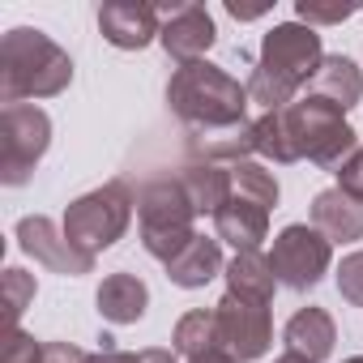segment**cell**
I'll return each instance as SVG.
<instances>
[{
    "label": "cell",
    "mask_w": 363,
    "mask_h": 363,
    "mask_svg": "<svg viewBox=\"0 0 363 363\" xmlns=\"http://www.w3.org/2000/svg\"><path fill=\"white\" fill-rule=\"evenodd\" d=\"M320 60H325V48H320V35L312 26H303V22H278L261 39V56H257L252 77H248V99L261 103L265 111L291 107L295 94L303 86H312Z\"/></svg>",
    "instance_id": "cell-1"
},
{
    "label": "cell",
    "mask_w": 363,
    "mask_h": 363,
    "mask_svg": "<svg viewBox=\"0 0 363 363\" xmlns=\"http://www.w3.org/2000/svg\"><path fill=\"white\" fill-rule=\"evenodd\" d=\"M73 82V60L69 52L35 30V26H13L0 39V103L13 107L26 99H56Z\"/></svg>",
    "instance_id": "cell-2"
},
{
    "label": "cell",
    "mask_w": 363,
    "mask_h": 363,
    "mask_svg": "<svg viewBox=\"0 0 363 363\" xmlns=\"http://www.w3.org/2000/svg\"><path fill=\"white\" fill-rule=\"evenodd\" d=\"M248 103H252L248 86H240L227 69H218L210 60L179 65L167 82L171 116H179L197 133H218V128L248 124Z\"/></svg>",
    "instance_id": "cell-3"
},
{
    "label": "cell",
    "mask_w": 363,
    "mask_h": 363,
    "mask_svg": "<svg viewBox=\"0 0 363 363\" xmlns=\"http://www.w3.org/2000/svg\"><path fill=\"white\" fill-rule=\"evenodd\" d=\"M282 128L295 158H308L325 171H337L359 150V133L346 124V111H337L316 94H303L291 107H282Z\"/></svg>",
    "instance_id": "cell-4"
},
{
    "label": "cell",
    "mask_w": 363,
    "mask_h": 363,
    "mask_svg": "<svg viewBox=\"0 0 363 363\" xmlns=\"http://www.w3.org/2000/svg\"><path fill=\"white\" fill-rule=\"evenodd\" d=\"M197 210L184 193L179 179H150V184L137 193V227H141V248L150 257H158L162 265L184 252V244L197 235L193 231Z\"/></svg>",
    "instance_id": "cell-5"
},
{
    "label": "cell",
    "mask_w": 363,
    "mask_h": 363,
    "mask_svg": "<svg viewBox=\"0 0 363 363\" xmlns=\"http://www.w3.org/2000/svg\"><path fill=\"white\" fill-rule=\"evenodd\" d=\"M133 210H137L133 189L124 184V179H111V184H103V189L77 197V201L65 210V235H69L82 252L99 257L103 248H111L116 240H124V231H128V223H133Z\"/></svg>",
    "instance_id": "cell-6"
},
{
    "label": "cell",
    "mask_w": 363,
    "mask_h": 363,
    "mask_svg": "<svg viewBox=\"0 0 363 363\" xmlns=\"http://www.w3.org/2000/svg\"><path fill=\"white\" fill-rule=\"evenodd\" d=\"M52 145V120L35 103H13L0 111V184H26Z\"/></svg>",
    "instance_id": "cell-7"
},
{
    "label": "cell",
    "mask_w": 363,
    "mask_h": 363,
    "mask_svg": "<svg viewBox=\"0 0 363 363\" xmlns=\"http://www.w3.org/2000/svg\"><path fill=\"white\" fill-rule=\"evenodd\" d=\"M329 261H333V244L312 223H291L274 235L269 265H274L278 282L291 291H312L329 274Z\"/></svg>",
    "instance_id": "cell-8"
},
{
    "label": "cell",
    "mask_w": 363,
    "mask_h": 363,
    "mask_svg": "<svg viewBox=\"0 0 363 363\" xmlns=\"http://www.w3.org/2000/svg\"><path fill=\"white\" fill-rule=\"evenodd\" d=\"M218 316V346L235 359V363H252L269 350L274 342V320H269V303L244 299V295H223L214 303Z\"/></svg>",
    "instance_id": "cell-9"
},
{
    "label": "cell",
    "mask_w": 363,
    "mask_h": 363,
    "mask_svg": "<svg viewBox=\"0 0 363 363\" xmlns=\"http://www.w3.org/2000/svg\"><path fill=\"white\" fill-rule=\"evenodd\" d=\"M18 244H22V252L26 257H35L39 265H48L52 274H65V278H82V274H90L94 269V257L90 252H82L69 235H65V227H56L52 218H43V214H30V218H22L18 223Z\"/></svg>",
    "instance_id": "cell-10"
},
{
    "label": "cell",
    "mask_w": 363,
    "mask_h": 363,
    "mask_svg": "<svg viewBox=\"0 0 363 363\" xmlns=\"http://www.w3.org/2000/svg\"><path fill=\"white\" fill-rule=\"evenodd\" d=\"M162 13V52L175 60V65H193V60H206V52L218 43V26L210 18L206 5H167L158 9Z\"/></svg>",
    "instance_id": "cell-11"
},
{
    "label": "cell",
    "mask_w": 363,
    "mask_h": 363,
    "mask_svg": "<svg viewBox=\"0 0 363 363\" xmlns=\"http://www.w3.org/2000/svg\"><path fill=\"white\" fill-rule=\"evenodd\" d=\"M99 30L120 52H141L162 35V13L141 0H107L99 9Z\"/></svg>",
    "instance_id": "cell-12"
},
{
    "label": "cell",
    "mask_w": 363,
    "mask_h": 363,
    "mask_svg": "<svg viewBox=\"0 0 363 363\" xmlns=\"http://www.w3.org/2000/svg\"><path fill=\"white\" fill-rule=\"evenodd\" d=\"M312 227L329 244H354V240H363V201L333 184L312 197Z\"/></svg>",
    "instance_id": "cell-13"
},
{
    "label": "cell",
    "mask_w": 363,
    "mask_h": 363,
    "mask_svg": "<svg viewBox=\"0 0 363 363\" xmlns=\"http://www.w3.org/2000/svg\"><path fill=\"white\" fill-rule=\"evenodd\" d=\"M214 235L218 244H231L235 252H261V244L269 240V210L231 197L218 214H214Z\"/></svg>",
    "instance_id": "cell-14"
},
{
    "label": "cell",
    "mask_w": 363,
    "mask_h": 363,
    "mask_svg": "<svg viewBox=\"0 0 363 363\" xmlns=\"http://www.w3.org/2000/svg\"><path fill=\"white\" fill-rule=\"evenodd\" d=\"M282 342L291 354L308 359V363H325L333 354V342H337V325L325 308H299L286 329H282Z\"/></svg>",
    "instance_id": "cell-15"
},
{
    "label": "cell",
    "mask_w": 363,
    "mask_h": 363,
    "mask_svg": "<svg viewBox=\"0 0 363 363\" xmlns=\"http://www.w3.org/2000/svg\"><path fill=\"white\" fill-rule=\"evenodd\" d=\"M218 274H227L218 235H193V240L184 244V252H175V257L167 261V278H171L175 286H184V291H197V286L214 282Z\"/></svg>",
    "instance_id": "cell-16"
},
{
    "label": "cell",
    "mask_w": 363,
    "mask_h": 363,
    "mask_svg": "<svg viewBox=\"0 0 363 363\" xmlns=\"http://www.w3.org/2000/svg\"><path fill=\"white\" fill-rule=\"evenodd\" d=\"M179 184H184V193H189V201H193V210L197 214H218L231 197H235V179H231V167H223V162H189L184 171H179Z\"/></svg>",
    "instance_id": "cell-17"
},
{
    "label": "cell",
    "mask_w": 363,
    "mask_h": 363,
    "mask_svg": "<svg viewBox=\"0 0 363 363\" xmlns=\"http://www.w3.org/2000/svg\"><path fill=\"white\" fill-rule=\"evenodd\" d=\"M94 303H99L103 320H111V325H137L145 316V308H150V286L137 274H107L103 286H99V295H94Z\"/></svg>",
    "instance_id": "cell-18"
},
{
    "label": "cell",
    "mask_w": 363,
    "mask_h": 363,
    "mask_svg": "<svg viewBox=\"0 0 363 363\" xmlns=\"http://www.w3.org/2000/svg\"><path fill=\"white\" fill-rule=\"evenodd\" d=\"M308 94L333 103L337 111H350V107L363 103V73H359V65L350 56H325L312 86H308Z\"/></svg>",
    "instance_id": "cell-19"
},
{
    "label": "cell",
    "mask_w": 363,
    "mask_h": 363,
    "mask_svg": "<svg viewBox=\"0 0 363 363\" xmlns=\"http://www.w3.org/2000/svg\"><path fill=\"white\" fill-rule=\"evenodd\" d=\"M223 278H227L231 295H244V299H257V303H269L274 291H278V274H274L265 252H235V261L227 265Z\"/></svg>",
    "instance_id": "cell-20"
},
{
    "label": "cell",
    "mask_w": 363,
    "mask_h": 363,
    "mask_svg": "<svg viewBox=\"0 0 363 363\" xmlns=\"http://www.w3.org/2000/svg\"><path fill=\"white\" fill-rule=\"evenodd\" d=\"M171 346H175V354H184V359L223 350L218 346V316H214V308H193V312L179 316L175 329H171Z\"/></svg>",
    "instance_id": "cell-21"
},
{
    "label": "cell",
    "mask_w": 363,
    "mask_h": 363,
    "mask_svg": "<svg viewBox=\"0 0 363 363\" xmlns=\"http://www.w3.org/2000/svg\"><path fill=\"white\" fill-rule=\"evenodd\" d=\"M193 150L201 154V162H248V154H257V141H252V120L248 124H235V128H218V133H197L193 137Z\"/></svg>",
    "instance_id": "cell-22"
},
{
    "label": "cell",
    "mask_w": 363,
    "mask_h": 363,
    "mask_svg": "<svg viewBox=\"0 0 363 363\" xmlns=\"http://www.w3.org/2000/svg\"><path fill=\"white\" fill-rule=\"evenodd\" d=\"M231 179H235V197H244V201H252V206H261V210H274L278 206V179H274V171L265 167V162H235L231 167Z\"/></svg>",
    "instance_id": "cell-23"
},
{
    "label": "cell",
    "mask_w": 363,
    "mask_h": 363,
    "mask_svg": "<svg viewBox=\"0 0 363 363\" xmlns=\"http://www.w3.org/2000/svg\"><path fill=\"white\" fill-rule=\"evenodd\" d=\"M252 141H257V154L269 158V162H299L291 141H286V128H282V111H265L252 120Z\"/></svg>",
    "instance_id": "cell-24"
},
{
    "label": "cell",
    "mask_w": 363,
    "mask_h": 363,
    "mask_svg": "<svg viewBox=\"0 0 363 363\" xmlns=\"http://www.w3.org/2000/svg\"><path fill=\"white\" fill-rule=\"evenodd\" d=\"M0 286H5V312H9V329H18L22 312H26V308H30V299H35V278H30L26 269L9 265L5 274H0Z\"/></svg>",
    "instance_id": "cell-25"
},
{
    "label": "cell",
    "mask_w": 363,
    "mask_h": 363,
    "mask_svg": "<svg viewBox=\"0 0 363 363\" xmlns=\"http://www.w3.org/2000/svg\"><path fill=\"white\" fill-rule=\"evenodd\" d=\"M333 278H337L342 299H346V303H354V308H363V248H359V252H346Z\"/></svg>",
    "instance_id": "cell-26"
},
{
    "label": "cell",
    "mask_w": 363,
    "mask_h": 363,
    "mask_svg": "<svg viewBox=\"0 0 363 363\" xmlns=\"http://www.w3.org/2000/svg\"><path fill=\"white\" fill-rule=\"evenodd\" d=\"M0 363H43V346L18 325L5 333V342H0Z\"/></svg>",
    "instance_id": "cell-27"
},
{
    "label": "cell",
    "mask_w": 363,
    "mask_h": 363,
    "mask_svg": "<svg viewBox=\"0 0 363 363\" xmlns=\"http://www.w3.org/2000/svg\"><path fill=\"white\" fill-rule=\"evenodd\" d=\"M359 13V0L354 5H312V0H299L295 5V18L303 22V26H329V22H346V18H354Z\"/></svg>",
    "instance_id": "cell-28"
},
{
    "label": "cell",
    "mask_w": 363,
    "mask_h": 363,
    "mask_svg": "<svg viewBox=\"0 0 363 363\" xmlns=\"http://www.w3.org/2000/svg\"><path fill=\"white\" fill-rule=\"evenodd\" d=\"M333 175H337V189H346L350 197H359V201H363V145H359V150H354L337 171H333Z\"/></svg>",
    "instance_id": "cell-29"
},
{
    "label": "cell",
    "mask_w": 363,
    "mask_h": 363,
    "mask_svg": "<svg viewBox=\"0 0 363 363\" xmlns=\"http://www.w3.org/2000/svg\"><path fill=\"white\" fill-rule=\"evenodd\" d=\"M90 354L82 350V346H73V342H48L43 346V363H86Z\"/></svg>",
    "instance_id": "cell-30"
},
{
    "label": "cell",
    "mask_w": 363,
    "mask_h": 363,
    "mask_svg": "<svg viewBox=\"0 0 363 363\" xmlns=\"http://www.w3.org/2000/svg\"><path fill=\"white\" fill-rule=\"evenodd\" d=\"M227 13L235 22H257L261 13H269V5H240V0H227Z\"/></svg>",
    "instance_id": "cell-31"
},
{
    "label": "cell",
    "mask_w": 363,
    "mask_h": 363,
    "mask_svg": "<svg viewBox=\"0 0 363 363\" xmlns=\"http://www.w3.org/2000/svg\"><path fill=\"white\" fill-rule=\"evenodd\" d=\"M137 363H179V359L167 346H145V350H137Z\"/></svg>",
    "instance_id": "cell-32"
},
{
    "label": "cell",
    "mask_w": 363,
    "mask_h": 363,
    "mask_svg": "<svg viewBox=\"0 0 363 363\" xmlns=\"http://www.w3.org/2000/svg\"><path fill=\"white\" fill-rule=\"evenodd\" d=\"M86 363H137V354H128V350H116V346H107V350L90 354Z\"/></svg>",
    "instance_id": "cell-33"
},
{
    "label": "cell",
    "mask_w": 363,
    "mask_h": 363,
    "mask_svg": "<svg viewBox=\"0 0 363 363\" xmlns=\"http://www.w3.org/2000/svg\"><path fill=\"white\" fill-rule=\"evenodd\" d=\"M189 363H235L227 350H210V354H197V359H189Z\"/></svg>",
    "instance_id": "cell-34"
},
{
    "label": "cell",
    "mask_w": 363,
    "mask_h": 363,
    "mask_svg": "<svg viewBox=\"0 0 363 363\" xmlns=\"http://www.w3.org/2000/svg\"><path fill=\"white\" fill-rule=\"evenodd\" d=\"M274 363H308V359H299V354H291V350H286V354H278Z\"/></svg>",
    "instance_id": "cell-35"
},
{
    "label": "cell",
    "mask_w": 363,
    "mask_h": 363,
    "mask_svg": "<svg viewBox=\"0 0 363 363\" xmlns=\"http://www.w3.org/2000/svg\"><path fill=\"white\" fill-rule=\"evenodd\" d=\"M342 363H363V354H350V359H342Z\"/></svg>",
    "instance_id": "cell-36"
}]
</instances>
